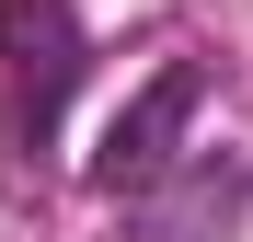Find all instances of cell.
Instances as JSON below:
<instances>
[{
    "label": "cell",
    "mask_w": 253,
    "mask_h": 242,
    "mask_svg": "<svg viewBox=\"0 0 253 242\" xmlns=\"http://www.w3.org/2000/svg\"><path fill=\"white\" fill-rule=\"evenodd\" d=\"M69 81H81V12L69 0H0V150L12 161H46Z\"/></svg>",
    "instance_id": "1"
},
{
    "label": "cell",
    "mask_w": 253,
    "mask_h": 242,
    "mask_svg": "<svg viewBox=\"0 0 253 242\" xmlns=\"http://www.w3.org/2000/svg\"><path fill=\"white\" fill-rule=\"evenodd\" d=\"M196 104H207V69L196 58H173V69H150V93L104 127V150H92V173L115 185V196H161L184 173V127H196Z\"/></svg>",
    "instance_id": "2"
}]
</instances>
